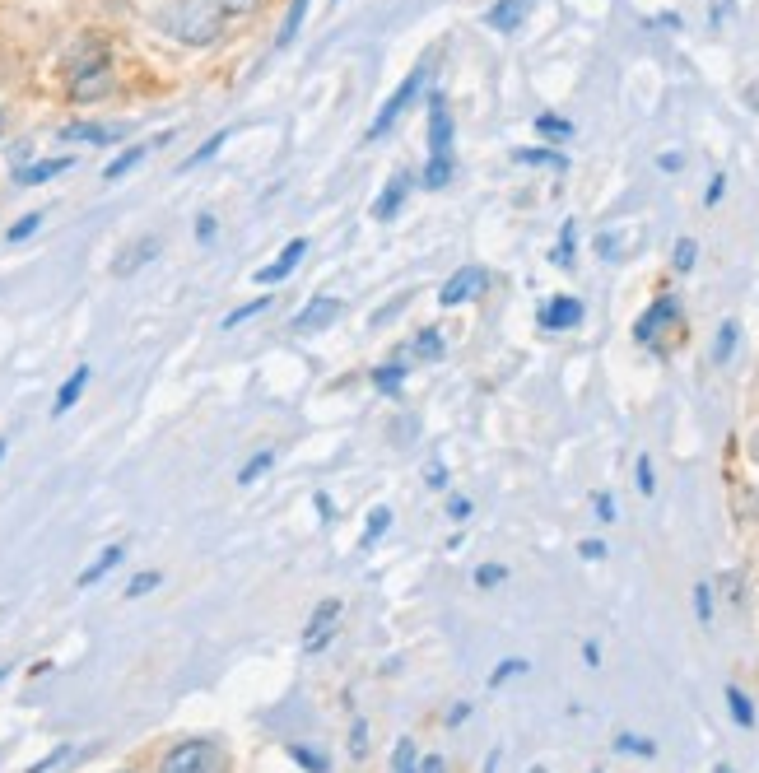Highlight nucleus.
Here are the masks:
<instances>
[{"label": "nucleus", "mask_w": 759, "mask_h": 773, "mask_svg": "<svg viewBox=\"0 0 759 773\" xmlns=\"http://www.w3.org/2000/svg\"><path fill=\"white\" fill-rule=\"evenodd\" d=\"M517 163H531V168H569V159L564 154H555V150H517Z\"/></svg>", "instance_id": "c9c22d12"}, {"label": "nucleus", "mask_w": 759, "mask_h": 773, "mask_svg": "<svg viewBox=\"0 0 759 773\" xmlns=\"http://www.w3.org/2000/svg\"><path fill=\"white\" fill-rule=\"evenodd\" d=\"M275 466V448H261V452H252V457H247V466H238V485H257L261 475L271 471Z\"/></svg>", "instance_id": "a878e982"}, {"label": "nucleus", "mask_w": 759, "mask_h": 773, "mask_svg": "<svg viewBox=\"0 0 759 773\" xmlns=\"http://www.w3.org/2000/svg\"><path fill=\"white\" fill-rule=\"evenodd\" d=\"M159 587H163V573L159 569H145V573H136V578L126 583V601L150 597V592H159Z\"/></svg>", "instance_id": "7c9ffc66"}, {"label": "nucleus", "mask_w": 759, "mask_h": 773, "mask_svg": "<svg viewBox=\"0 0 759 773\" xmlns=\"http://www.w3.org/2000/svg\"><path fill=\"white\" fill-rule=\"evenodd\" d=\"M89 378H94V373H89V364H80V368H75V373H70L66 382H61V392H56V401H52V415H56V420H61L66 410H75V401L84 396Z\"/></svg>", "instance_id": "a211bd4d"}, {"label": "nucleus", "mask_w": 759, "mask_h": 773, "mask_svg": "<svg viewBox=\"0 0 759 773\" xmlns=\"http://www.w3.org/2000/svg\"><path fill=\"white\" fill-rule=\"evenodd\" d=\"M215 233H219V219L210 210H201L196 215V243H215Z\"/></svg>", "instance_id": "a18cd8bd"}, {"label": "nucleus", "mask_w": 759, "mask_h": 773, "mask_svg": "<svg viewBox=\"0 0 759 773\" xmlns=\"http://www.w3.org/2000/svg\"><path fill=\"white\" fill-rule=\"evenodd\" d=\"M38 229H42V215L33 210V215H24V219H19V224L10 229V243H24V238H33Z\"/></svg>", "instance_id": "37998d69"}, {"label": "nucleus", "mask_w": 759, "mask_h": 773, "mask_svg": "<svg viewBox=\"0 0 759 773\" xmlns=\"http://www.w3.org/2000/svg\"><path fill=\"white\" fill-rule=\"evenodd\" d=\"M527 671H531V662H527V657H503V662L494 666V671H489V690H503L508 680L527 676Z\"/></svg>", "instance_id": "bb28decb"}, {"label": "nucleus", "mask_w": 759, "mask_h": 773, "mask_svg": "<svg viewBox=\"0 0 759 773\" xmlns=\"http://www.w3.org/2000/svg\"><path fill=\"white\" fill-rule=\"evenodd\" d=\"M592 773H601V769H592Z\"/></svg>", "instance_id": "0e129e2a"}, {"label": "nucleus", "mask_w": 759, "mask_h": 773, "mask_svg": "<svg viewBox=\"0 0 759 773\" xmlns=\"http://www.w3.org/2000/svg\"><path fill=\"white\" fill-rule=\"evenodd\" d=\"M420 773H448V760L443 755H420Z\"/></svg>", "instance_id": "864d4df0"}, {"label": "nucleus", "mask_w": 759, "mask_h": 773, "mask_svg": "<svg viewBox=\"0 0 759 773\" xmlns=\"http://www.w3.org/2000/svg\"><path fill=\"white\" fill-rule=\"evenodd\" d=\"M466 718H471V699H457V704L448 708V727H461Z\"/></svg>", "instance_id": "09e8293b"}, {"label": "nucleus", "mask_w": 759, "mask_h": 773, "mask_svg": "<svg viewBox=\"0 0 759 773\" xmlns=\"http://www.w3.org/2000/svg\"><path fill=\"white\" fill-rule=\"evenodd\" d=\"M285 755L294 764H299L303 773H331V760H326L322 750H312V746H303V741H289L285 746Z\"/></svg>", "instance_id": "6ab92c4d"}, {"label": "nucleus", "mask_w": 759, "mask_h": 773, "mask_svg": "<svg viewBox=\"0 0 759 773\" xmlns=\"http://www.w3.org/2000/svg\"><path fill=\"white\" fill-rule=\"evenodd\" d=\"M75 755H80L75 746H56V750H47V755H42L38 764H28L24 773H56L61 764H70V760H75Z\"/></svg>", "instance_id": "72a5a7b5"}, {"label": "nucleus", "mask_w": 759, "mask_h": 773, "mask_svg": "<svg viewBox=\"0 0 759 773\" xmlns=\"http://www.w3.org/2000/svg\"><path fill=\"white\" fill-rule=\"evenodd\" d=\"M410 187H415V173H406V168H401V173H396L392 182H387V187H382L378 205H373V219H392L396 210H401V205H406Z\"/></svg>", "instance_id": "4468645a"}, {"label": "nucleus", "mask_w": 759, "mask_h": 773, "mask_svg": "<svg viewBox=\"0 0 759 773\" xmlns=\"http://www.w3.org/2000/svg\"><path fill=\"white\" fill-rule=\"evenodd\" d=\"M5 126H10V122H5V108H0V140H5Z\"/></svg>", "instance_id": "052dcab7"}, {"label": "nucleus", "mask_w": 759, "mask_h": 773, "mask_svg": "<svg viewBox=\"0 0 759 773\" xmlns=\"http://www.w3.org/2000/svg\"><path fill=\"white\" fill-rule=\"evenodd\" d=\"M229 136H233V131H229V126H224V131H219V136H210V140H205L201 150L191 154V159L182 163V168H201V163H210V159H215L219 150H224V140H229Z\"/></svg>", "instance_id": "4c0bfd02"}, {"label": "nucleus", "mask_w": 759, "mask_h": 773, "mask_svg": "<svg viewBox=\"0 0 759 773\" xmlns=\"http://www.w3.org/2000/svg\"><path fill=\"white\" fill-rule=\"evenodd\" d=\"M159 28L187 47H210L224 33V10H219V0H177L159 14Z\"/></svg>", "instance_id": "f03ea898"}, {"label": "nucleus", "mask_w": 759, "mask_h": 773, "mask_svg": "<svg viewBox=\"0 0 759 773\" xmlns=\"http://www.w3.org/2000/svg\"><path fill=\"white\" fill-rule=\"evenodd\" d=\"M340 606L336 597H326V601H317L312 606V615H308V624H303V652H326L331 648V638H336V624H340Z\"/></svg>", "instance_id": "423d86ee"}, {"label": "nucleus", "mask_w": 759, "mask_h": 773, "mask_svg": "<svg viewBox=\"0 0 759 773\" xmlns=\"http://www.w3.org/2000/svg\"><path fill=\"white\" fill-rule=\"evenodd\" d=\"M401 382H406V364L387 359V364L373 368V387H378L382 396H396V392H401Z\"/></svg>", "instance_id": "b1692460"}, {"label": "nucleus", "mask_w": 759, "mask_h": 773, "mask_svg": "<svg viewBox=\"0 0 759 773\" xmlns=\"http://www.w3.org/2000/svg\"><path fill=\"white\" fill-rule=\"evenodd\" d=\"M722 191H727V173H718L713 182H708V191H704V205H718L722 201Z\"/></svg>", "instance_id": "de8ad7c7"}, {"label": "nucleus", "mask_w": 759, "mask_h": 773, "mask_svg": "<svg viewBox=\"0 0 759 773\" xmlns=\"http://www.w3.org/2000/svg\"><path fill=\"white\" fill-rule=\"evenodd\" d=\"M657 168H662V173H680V168H685V159H680L676 150H666V154H657Z\"/></svg>", "instance_id": "603ef678"}, {"label": "nucleus", "mask_w": 759, "mask_h": 773, "mask_svg": "<svg viewBox=\"0 0 759 773\" xmlns=\"http://www.w3.org/2000/svg\"><path fill=\"white\" fill-rule=\"evenodd\" d=\"M271 308V294H261V299H252V303H243V308H233L229 317H224V331H233V326H243V322H252L257 312H266Z\"/></svg>", "instance_id": "e433bc0d"}, {"label": "nucleus", "mask_w": 759, "mask_h": 773, "mask_svg": "<svg viewBox=\"0 0 759 773\" xmlns=\"http://www.w3.org/2000/svg\"><path fill=\"white\" fill-rule=\"evenodd\" d=\"M527 773H550V769H545V764H536V769H527Z\"/></svg>", "instance_id": "680f3d73"}, {"label": "nucleus", "mask_w": 759, "mask_h": 773, "mask_svg": "<svg viewBox=\"0 0 759 773\" xmlns=\"http://www.w3.org/2000/svg\"><path fill=\"white\" fill-rule=\"evenodd\" d=\"M70 168H75V159H70V154L38 159V163H19V168H14V182H19V187H42V182H52V177L70 173Z\"/></svg>", "instance_id": "9b49d317"}, {"label": "nucleus", "mask_w": 759, "mask_h": 773, "mask_svg": "<svg viewBox=\"0 0 759 773\" xmlns=\"http://www.w3.org/2000/svg\"><path fill=\"white\" fill-rule=\"evenodd\" d=\"M485 289H489V271H485V266H461L457 275H448V285L438 289V303H443V308H461V303L480 299Z\"/></svg>", "instance_id": "0eeeda50"}, {"label": "nucleus", "mask_w": 759, "mask_h": 773, "mask_svg": "<svg viewBox=\"0 0 759 773\" xmlns=\"http://www.w3.org/2000/svg\"><path fill=\"white\" fill-rule=\"evenodd\" d=\"M578 555L583 559H606V541H583L578 545Z\"/></svg>", "instance_id": "5fc2aeb1"}, {"label": "nucleus", "mask_w": 759, "mask_h": 773, "mask_svg": "<svg viewBox=\"0 0 759 773\" xmlns=\"http://www.w3.org/2000/svg\"><path fill=\"white\" fill-rule=\"evenodd\" d=\"M727 713H732L736 727H755V704H750V694L741 690V685H727Z\"/></svg>", "instance_id": "4be33fe9"}, {"label": "nucleus", "mask_w": 759, "mask_h": 773, "mask_svg": "<svg viewBox=\"0 0 759 773\" xmlns=\"http://www.w3.org/2000/svg\"><path fill=\"white\" fill-rule=\"evenodd\" d=\"M364 755H368V722H364V718H354V722H350V760H354V764H364Z\"/></svg>", "instance_id": "ea45409f"}, {"label": "nucleus", "mask_w": 759, "mask_h": 773, "mask_svg": "<svg viewBox=\"0 0 759 773\" xmlns=\"http://www.w3.org/2000/svg\"><path fill=\"white\" fill-rule=\"evenodd\" d=\"M694 615H699V624H713V587L708 583H694Z\"/></svg>", "instance_id": "79ce46f5"}, {"label": "nucleus", "mask_w": 759, "mask_h": 773, "mask_svg": "<svg viewBox=\"0 0 759 773\" xmlns=\"http://www.w3.org/2000/svg\"><path fill=\"white\" fill-rule=\"evenodd\" d=\"M452 168H457V154H452V112L443 94H429V163H424V187L443 191L452 182Z\"/></svg>", "instance_id": "7ed1b4c3"}, {"label": "nucleus", "mask_w": 759, "mask_h": 773, "mask_svg": "<svg viewBox=\"0 0 759 773\" xmlns=\"http://www.w3.org/2000/svg\"><path fill=\"white\" fill-rule=\"evenodd\" d=\"M634 480H638V494H643V499H652V494H657V475H652V457H638V462H634Z\"/></svg>", "instance_id": "a19ab883"}, {"label": "nucleus", "mask_w": 759, "mask_h": 773, "mask_svg": "<svg viewBox=\"0 0 759 773\" xmlns=\"http://www.w3.org/2000/svg\"><path fill=\"white\" fill-rule=\"evenodd\" d=\"M312 508H317V517H322V522H331V517H336V503H331V494H312Z\"/></svg>", "instance_id": "3c124183"}, {"label": "nucleus", "mask_w": 759, "mask_h": 773, "mask_svg": "<svg viewBox=\"0 0 759 773\" xmlns=\"http://www.w3.org/2000/svg\"><path fill=\"white\" fill-rule=\"evenodd\" d=\"M713 773H736V769H732V764H713Z\"/></svg>", "instance_id": "bf43d9fd"}, {"label": "nucleus", "mask_w": 759, "mask_h": 773, "mask_svg": "<svg viewBox=\"0 0 759 773\" xmlns=\"http://www.w3.org/2000/svg\"><path fill=\"white\" fill-rule=\"evenodd\" d=\"M61 70H66V94L75 98V103H98V98H108L112 89H117L108 42L94 38V33H84V38L70 47Z\"/></svg>", "instance_id": "f257e3e1"}, {"label": "nucleus", "mask_w": 759, "mask_h": 773, "mask_svg": "<svg viewBox=\"0 0 759 773\" xmlns=\"http://www.w3.org/2000/svg\"><path fill=\"white\" fill-rule=\"evenodd\" d=\"M583 662L587 666H601V648H597V643H583Z\"/></svg>", "instance_id": "4d7b16f0"}, {"label": "nucleus", "mask_w": 759, "mask_h": 773, "mask_svg": "<svg viewBox=\"0 0 759 773\" xmlns=\"http://www.w3.org/2000/svg\"><path fill=\"white\" fill-rule=\"evenodd\" d=\"M308 257V238H289V247L285 252H280V257L271 261V266H261L257 275H252V280H257V285H280V280H289V275L299 271V261Z\"/></svg>", "instance_id": "9d476101"}, {"label": "nucleus", "mask_w": 759, "mask_h": 773, "mask_svg": "<svg viewBox=\"0 0 759 773\" xmlns=\"http://www.w3.org/2000/svg\"><path fill=\"white\" fill-rule=\"evenodd\" d=\"M424 80H429V66H415V70H410L406 80H401V89H396V94L378 108V117H373V126H368V140H382L387 131H392L396 117H401V112H406L410 103H415V94L424 89Z\"/></svg>", "instance_id": "39448f33"}, {"label": "nucleus", "mask_w": 759, "mask_h": 773, "mask_svg": "<svg viewBox=\"0 0 759 773\" xmlns=\"http://www.w3.org/2000/svg\"><path fill=\"white\" fill-rule=\"evenodd\" d=\"M345 312V303L340 299H312L308 308H303V317H294V331L299 336H312V331H322V326H331Z\"/></svg>", "instance_id": "f8f14e48"}, {"label": "nucleus", "mask_w": 759, "mask_h": 773, "mask_svg": "<svg viewBox=\"0 0 759 773\" xmlns=\"http://www.w3.org/2000/svg\"><path fill=\"white\" fill-rule=\"evenodd\" d=\"M583 299H573V294H555V299L541 303V331H573V326H583Z\"/></svg>", "instance_id": "1a4fd4ad"}, {"label": "nucleus", "mask_w": 759, "mask_h": 773, "mask_svg": "<svg viewBox=\"0 0 759 773\" xmlns=\"http://www.w3.org/2000/svg\"><path fill=\"white\" fill-rule=\"evenodd\" d=\"M219 10H224V19H243V14L261 10V0H219Z\"/></svg>", "instance_id": "c03bdc74"}, {"label": "nucleus", "mask_w": 759, "mask_h": 773, "mask_svg": "<svg viewBox=\"0 0 759 773\" xmlns=\"http://www.w3.org/2000/svg\"><path fill=\"white\" fill-rule=\"evenodd\" d=\"M736 340H741V322H727L718 326V340H713V364H732V354H736Z\"/></svg>", "instance_id": "5701e85b"}, {"label": "nucleus", "mask_w": 759, "mask_h": 773, "mask_svg": "<svg viewBox=\"0 0 759 773\" xmlns=\"http://www.w3.org/2000/svg\"><path fill=\"white\" fill-rule=\"evenodd\" d=\"M694 261H699V243H694V238H676V252H671V271H676V275H690Z\"/></svg>", "instance_id": "2f4dec72"}, {"label": "nucleus", "mask_w": 759, "mask_h": 773, "mask_svg": "<svg viewBox=\"0 0 759 773\" xmlns=\"http://www.w3.org/2000/svg\"><path fill=\"white\" fill-rule=\"evenodd\" d=\"M308 5L312 0H289V14H285V28H280V47H289V42L299 38L303 19H308Z\"/></svg>", "instance_id": "c756f323"}, {"label": "nucleus", "mask_w": 759, "mask_h": 773, "mask_svg": "<svg viewBox=\"0 0 759 773\" xmlns=\"http://www.w3.org/2000/svg\"><path fill=\"white\" fill-rule=\"evenodd\" d=\"M159 773H229V750L215 736H182L163 750Z\"/></svg>", "instance_id": "20e7f679"}, {"label": "nucleus", "mask_w": 759, "mask_h": 773, "mask_svg": "<svg viewBox=\"0 0 759 773\" xmlns=\"http://www.w3.org/2000/svg\"><path fill=\"white\" fill-rule=\"evenodd\" d=\"M676 322H680V299H676V294H662V299H652L648 312L634 322V340H638V345H652L666 326H676Z\"/></svg>", "instance_id": "6e6552de"}, {"label": "nucleus", "mask_w": 759, "mask_h": 773, "mask_svg": "<svg viewBox=\"0 0 759 773\" xmlns=\"http://www.w3.org/2000/svg\"><path fill=\"white\" fill-rule=\"evenodd\" d=\"M424 485H429V489H448V466H429V471H424Z\"/></svg>", "instance_id": "8fccbe9b"}, {"label": "nucleus", "mask_w": 759, "mask_h": 773, "mask_svg": "<svg viewBox=\"0 0 759 773\" xmlns=\"http://www.w3.org/2000/svg\"><path fill=\"white\" fill-rule=\"evenodd\" d=\"M503 583H508V564H480V569H475V587H480V592L503 587Z\"/></svg>", "instance_id": "58836bf2"}, {"label": "nucleus", "mask_w": 759, "mask_h": 773, "mask_svg": "<svg viewBox=\"0 0 759 773\" xmlns=\"http://www.w3.org/2000/svg\"><path fill=\"white\" fill-rule=\"evenodd\" d=\"M117 773H136V769H117Z\"/></svg>", "instance_id": "e2e57ef3"}, {"label": "nucleus", "mask_w": 759, "mask_h": 773, "mask_svg": "<svg viewBox=\"0 0 759 773\" xmlns=\"http://www.w3.org/2000/svg\"><path fill=\"white\" fill-rule=\"evenodd\" d=\"M531 5H536V0H494L485 14V24L494 28V33H513V28H522Z\"/></svg>", "instance_id": "ddd939ff"}, {"label": "nucleus", "mask_w": 759, "mask_h": 773, "mask_svg": "<svg viewBox=\"0 0 759 773\" xmlns=\"http://www.w3.org/2000/svg\"><path fill=\"white\" fill-rule=\"evenodd\" d=\"M597 517L601 522H615V499L610 494H597Z\"/></svg>", "instance_id": "6e6d98bb"}, {"label": "nucleus", "mask_w": 759, "mask_h": 773, "mask_svg": "<svg viewBox=\"0 0 759 773\" xmlns=\"http://www.w3.org/2000/svg\"><path fill=\"white\" fill-rule=\"evenodd\" d=\"M392 773H420V750H415V741H410V736H401V741H396Z\"/></svg>", "instance_id": "c85d7f7f"}, {"label": "nucleus", "mask_w": 759, "mask_h": 773, "mask_svg": "<svg viewBox=\"0 0 759 773\" xmlns=\"http://www.w3.org/2000/svg\"><path fill=\"white\" fill-rule=\"evenodd\" d=\"M154 257H159V238H140V243H131L122 257L112 261V275H131V271H140V266H150Z\"/></svg>", "instance_id": "f3484780"}, {"label": "nucleus", "mask_w": 759, "mask_h": 773, "mask_svg": "<svg viewBox=\"0 0 759 773\" xmlns=\"http://www.w3.org/2000/svg\"><path fill=\"white\" fill-rule=\"evenodd\" d=\"M448 517H452V522H466V517H471V499L452 494V499H448Z\"/></svg>", "instance_id": "49530a36"}, {"label": "nucleus", "mask_w": 759, "mask_h": 773, "mask_svg": "<svg viewBox=\"0 0 759 773\" xmlns=\"http://www.w3.org/2000/svg\"><path fill=\"white\" fill-rule=\"evenodd\" d=\"M163 140H168V136L150 140V145H131V150H126L122 159H117V163H108V168H103V177H108V182H117V177H126V173H131V168H140V159H145V154H150L154 145H163Z\"/></svg>", "instance_id": "aec40b11"}, {"label": "nucleus", "mask_w": 759, "mask_h": 773, "mask_svg": "<svg viewBox=\"0 0 759 773\" xmlns=\"http://www.w3.org/2000/svg\"><path fill=\"white\" fill-rule=\"evenodd\" d=\"M410 350H415V359H424V364H429V359H443L448 340H443V331H438V326H424L420 336L410 340Z\"/></svg>", "instance_id": "412c9836"}, {"label": "nucleus", "mask_w": 759, "mask_h": 773, "mask_svg": "<svg viewBox=\"0 0 759 773\" xmlns=\"http://www.w3.org/2000/svg\"><path fill=\"white\" fill-rule=\"evenodd\" d=\"M126 126H94V122H75V126H61V140H75V145H112L122 140Z\"/></svg>", "instance_id": "2eb2a0df"}, {"label": "nucleus", "mask_w": 759, "mask_h": 773, "mask_svg": "<svg viewBox=\"0 0 759 773\" xmlns=\"http://www.w3.org/2000/svg\"><path fill=\"white\" fill-rule=\"evenodd\" d=\"M573 243H578V224H573V219H564V229H559V247L550 252V261H555V266H573Z\"/></svg>", "instance_id": "f704fd0d"}, {"label": "nucleus", "mask_w": 759, "mask_h": 773, "mask_svg": "<svg viewBox=\"0 0 759 773\" xmlns=\"http://www.w3.org/2000/svg\"><path fill=\"white\" fill-rule=\"evenodd\" d=\"M387 527H392V508L387 503H378L373 513H368V527H364V545H378L382 536H387Z\"/></svg>", "instance_id": "473e14b6"}, {"label": "nucleus", "mask_w": 759, "mask_h": 773, "mask_svg": "<svg viewBox=\"0 0 759 773\" xmlns=\"http://www.w3.org/2000/svg\"><path fill=\"white\" fill-rule=\"evenodd\" d=\"M536 131H541V140H569L573 122L569 117H559V112H541V117H536Z\"/></svg>", "instance_id": "cd10ccee"}, {"label": "nucleus", "mask_w": 759, "mask_h": 773, "mask_svg": "<svg viewBox=\"0 0 759 773\" xmlns=\"http://www.w3.org/2000/svg\"><path fill=\"white\" fill-rule=\"evenodd\" d=\"M5 452H10V438H0V462H5Z\"/></svg>", "instance_id": "13d9d810"}, {"label": "nucleus", "mask_w": 759, "mask_h": 773, "mask_svg": "<svg viewBox=\"0 0 759 773\" xmlns=\"http://www.w3.org/2000/svg\"><path fill=\"white\" fill-rule=\"evenodd\" d=\"M122 559H126V545L122 541H117V545H103V555H98L94 564H89V569L75 578V587H80V592H84V587H98L112 569H117V564H122Z\"/></svg>", "instance_id": "dca6fc26"}, {"label": "nucleus", "mask_w": 759, "mask_h": 773, "mask_svg": "<svg viewBox=\"0 0 759 773\" xmlns=\"http://www.w3.org/2000/svg\"><path fill=\"white\" fill-rule=\"evenodd\" d=\"M615 755H638V760H657V741H648V736H634V732H620L615 741Z\"/></svg>", "instance_id": "393cba45"}]
</instances>
